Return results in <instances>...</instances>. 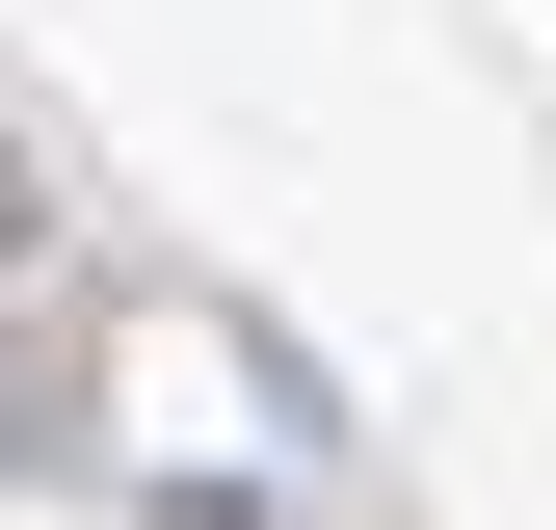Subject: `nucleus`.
I'll return each mask as SVG.
<instances>
[{
    "label": "nucleus",
    "mask_w": 556,
    "mask_h": 530,
    "mask_svg": "<svg viewBox=\"0 0 556 530\" xmlns=\"http://www.w3.org/2000/svg\"><path fill=\"white\" fill-rule=\"evenodd\" d=\"M0 265H53V213H27V160H0Z\"/></svg>",
    "instance_id": "nucleus-1"
}]
</instances>
